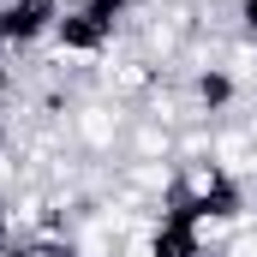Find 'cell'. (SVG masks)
I'll return each instance as SVG.
<instances>
[{
  "label": "cell",
  "mask_w": 257,
  "mask_h": 257,
  "mask_svg": "<svg viewBox=\"0 0 257 257\" xmlns=\"http://www.w3.org/2000/svg\"><path fill=\"white\" fill-rule=\"evenodd\" d=\"M132 108H120L114 96H78L66 108V144L84 156V162H120V144H126Z\"/></svg>",
  "instance_id": "1"
}]
</instances>
